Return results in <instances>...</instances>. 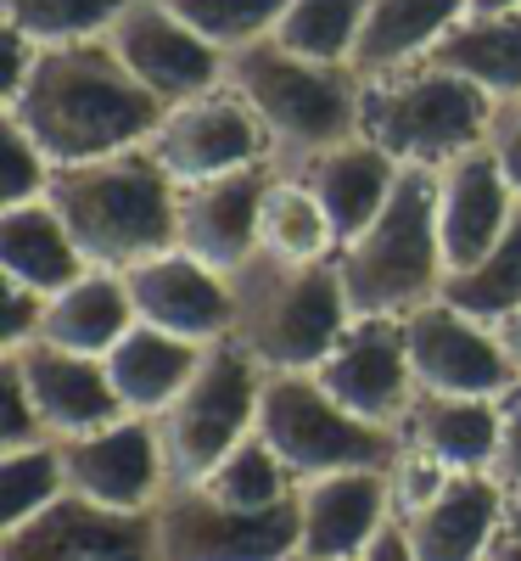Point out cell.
Returning a JSON list of instances; mask_svg holds the SVG:
<instances>
[{"instance_id":"obj_45","label":"cell","mask_w":521,"mask_h":561,"mask_svg":"<svg viewBox=\"0 0 521 561\" xmlns=\"http://www.w3.org/2000/svg\"><path fill=\"white\" fill-rule=\"evenodd\" d=\"M505 534H521V489H505Z\"/></svg>"},{"instance_id":"obj_32","label":"cell","mask_w":521,"mask_h":561,"mask_svg":"<svg viewBox=\"0 0 521 561\" xmlns=\"http://www.w3.org/2000/svg\"><path fill=\"white\" fill-rule=\"evenodd\" d=\"M62 494H68V472H62V444L57 438L0 455V534L34 523L39 511L57 505Z\"/></svg>"},{"instance_id":"obj_40","label":"cell","mask_w":521,"mask_h":561,"mask_svg":"<svg viewBox=\"0 0 521 561\" xmlns=\"http://www.w3.org/2000/svg\"><path fill=\"white\" fill-rule=\"evenodd\" d=\"M488 152L499 158L510 192L521 197V96L494 102V124H488Z\"/></svg>"},{"instance_id":"obj_41","label":"cell","mask_w":521,"mask_h":561,"mask_svg":"<svg viewBox=\"0 0 521 561\" xmlns=\"http://www.w3.org/2000/svg\"><path fill=\"white\" fill-rule=\"evenodd\" d=\"M0 57H7V79H0V102H12L18 90L28 84V73H34V62H39V45L28 39V34H18V28H7L0 34Z\"/></svg>"},{"instance_id":"obj_42","label":"cell","mask_w":521,"mask_h":561,"mask_svg":"<svg viewBox=\"0 0 521 561\" xmlns=\"http://www.w3.org/2000/svg\"><path fill=\"white\" fill-rule=\"evenodd\" d=\"M359 561H420V556L409 550V539H404V523L393 517L382 534H375V539L364 545V556H359Z\"/></svg>"},{"instance_id":"obj_46","label":"cell","mask_w":521,"mask_h":561,"mask_svg":"<svg viewBox=\"0 0 521 561\" xmlns=\"http://www.w3.org/2000/svg\"><path fill=\"white\" fill-rule=\"evenodd\" d=\"M477 18H499V12H521V0H471Z\"/></svg>"},{"instance_id":"obj_44","label":"cell","mask_w":521,"mask_h":561,"mask_svg":"<svg viewBox=\"0 0 521 561\" xmlns=\"http://www.w3.org/2000/svg\"><path fill=\"white\" fill-rule=\"evenodd\" d=\"M488 561H521V534H505V528H499V539H494Z\"/></svg>"},{"instance_id":"obj_8","label":"cell","mask_w":521,"mask_h":561,"mask_svg":"<svg viewBox=\"0 0 521 561\" xmlns=\"http://www.w3.org/2000/svg\"><path fill=\"white\" fill-rule=\"evenodd\" d=\"M253 433L287 460V472L298 483L331 478V472H393V460L404 449L398 433L343 410L314 382V370H275V377H264Z\"/></svg>"},{"instance_id":"obj_17","label":"cell","mask_w":521,"mask_h":561,"mask_svg":"<svg viewBox=\"0 0 521 561\" xmlns=\"http://www.w3.org/2000/svg\"><path fill=\"white\" fill-rule=\"evenodd\" d=\"M124 287L135 304V320L158 325V332H174L185 343H219L230 337V275L197 264L192 253H152L124 270Z\"/></svg>"},{"instance_id":"obj_29","label":"cell","mask_w":521,"mask_h":561,"mask_svg":"<svg viewBox=\"0 0 521 561\" xmlns=\"http://www.w3.org/2000/svg\"><path fill=\"white\" fill-rule=\"evenodd\" d=\"M337 225L320 208V197L287 169L269 174V192L258 208V253L269 259H292V264H314V259H337Z\"/></svg>"},{"instance_id":"obj_5","label":"cell","mask_w":521,"mask_h":561,"mask_svg":"<svg viewBox=\"0 0 521 561\" xmlns=\"http://www.w3.org/2000/svg\"><path fill=\"white\" fill-rule=\"evenodd\" d=\"M354 320H404L409 309L443 298L438 242V169H404L387 208L337 253Z\"/></svg>"},{"instance_id":"obj_24","label":"cell","mask_w":521,"mask_h":561,"mask_svg":"<svg viewBox=\"0 0 521 561\" xmlns=\"http://www.w3.org/2000/svg\"><path fill=\"white\" fill-rule=\"evenodd\" d=\"M465 12H471V0H364L348 68L359 79H375L404 62H420Z\"/></svg>"},{"instance_id":"obj_10","label":"cell","mask_w":521,"mask_h":561,"mask_svg":"<svg viewBox=\"0 0 521 561\" xmlns=\"http://www.w3.org/2000/svg\"><path fill=\"white\" fill-rule=\"evenodd\" d=\"M404 359L420 393H449V399H499L516 388V365L499 343L494 325L460 314L449 298H432L398 320Z\"/></svg>"},{"instance_id":"obj_14","label":"cell","mask_w":521,"mask_h":561,"mask_svg":"<svg viewBox=\"0 0 521 561\" xmlns=\"http://www.w3.org/2000/svg\"><path fill=\"white\" fill-rule=\"evenodd\" d=\"M314 382L343 410H354L359 421H375L387 433L404 427V415L420 393L409 377V359H404L398 320H348L337 348L314 365Z\"/></svg>"},{"instance_id":"obj_19","label":"cell","mask_w":521,"mask_h":561,"mask_svg":"<svg viewBox=\"0 0 521 561\" xmlns=\"http://www.w3.org/2000/svg\"><path fill=\"white\" fill-rule=\"evenodd\" d=\"M404 539L420 561H488L505 528V489L488 472L443 478L426 500L398 511Z\"/></svg>"},{"instance_id":"obj_1","label":"cell","mask_w":521,"mask_h":561,"mask_svg":"<svg viewBox=\"0 0 521 561\" xmlns=\"http://www.w3.org/2000/svg\"><path fill=\"white\" fill-rule=\"evenodd\" d=\"M163 113L169 107L118 62L107 34L73 45H39L28 84L7 102V118H18L57 169L113 158L124 147H147Z\"/></svg>"},{"instance_id":"obj_3","label":"cell","mask_w":521,"mask_h":561,"mask_svg":"<svg viewBox=\"0 0 521 561\" xmlns=\"http://www.w3.org/2000/svg\"><path fill=\"white\" fill-rule=\"evenodd\" d=\"M79 242L90 270H129L152 253L174 248V214H180V185L147 147H124L113 158L68 163L51 174L45 192Z\"/></svg>"},{"instance_id":"obj_43","label":"cell","mask_w":521,"mask_h":561,"mask_svg":"<svg viewBox=\"0 0 521 561\" xmlns=\"http://www.w3.org/2000/svg\"><path fill=\"white\" fill-rule=\"evenodd\" d=\"M494 332H499V343H505V354L516 365V377H521V309H510L505 320H494Z\"/></svg>"},{"instance_id":"obj_13","label":"cell","mask_w":521,"mask_h":561,"mask_svg":"<svg viewBox=\"0 0 521 561\" xmlns=\"http://www.w3.org/2000/svg\"><path fill=\"white\" fill-rule=\"evenodd\" d=\"M0 561H158L152 511H107L79 494L0 534Z\"/></svg>"},{"instance_id":"obj_35","label":"cell","mask_w":521,"mask_h":561,"mask_svg":"<svg viewBox=\"0 0 521 561\" xmlns=\"http://www.w3.org/2000/svg\"><path fill=\"white\" fill-rule=\"evenodd\" d=\"M169 7L192 23L208 45H219V51L230 57V51H242V45H253V39H269L292 0H169Z\"/></svg>"},{"instance_id":"obj_30","label":"cell","mask_w":521,"mask_h":561,"mask_svg":"<svg viewBox=\"0 0 521 561\" xmlns=\"http://www.w3.org/2000/svg\"><path fill=\"white\" fill-rule=\"evenodd\" d=\"M443 298H449L460 314L483 320V325H494V320H505L510 309H521V197H516L510 225L499 230V242H494L477 264H471V270H460V275L443 280Z\"/></svg>"},{"instance_id":"obj_12","label":"cell","mask_w":521,"mask_h":561,"mask_svg":"<svg viewBox=\"0 0 521 561\" xmlns=\"http://www.w3.org/2000/svg\"><path fill=\"white\" fill-rule=\"evenodd\" d=\"M147 152L169 169L174 185H197L213 174H235L269 163V135L264 124L247 113V102L235 96L230 84L208 90V96H192L158 118Z\"/></svg>"},{"instance_id":"obj_33","label":"cell","mask_w":521,"mask_h":561,"mask_svg":"<svg viewBox=\"0 0 521 561\" xmlns=\"http://www.w3.org/2000/svg\"><path fill=\"white\" fill-rule=\"evenodd\" d=\"M359 18H364V0H292L275 39L314 62H348L359 39Z\"/></svg>"},{"instance_id":"obj_26","label":"cell","mask_w":521,"mask_h":561,"mask_svg":"<svg viewBox=\"0 0 521 561\" xmlns=\"http://www.w3.org/2000/svg\"><path fill=\"white\" fill-rule=\"evenodd\" d=\"M84 270L90 264L51 203L0 208V280H23V287L51 298V293L73 287Z\"/></svg>"},{"instance_id":"obj_31","label":"cell","mask_w":521,"mask_h":561,"mask_svg":"<svg viewBox=\"0 0 521 561\" xmlns=\"http://www.w3.org/2000/svg\"><path fill=\"white\" fill-rule=\"evenodd\" d=\"M197 489H208L219 505H235V511H269V505H287L298 494V478L287 472V460L253 433V438L235 444Z\"/></svg>"},{"instance_id":"obj_27","label":"cell","mask_w":521,"mask_h":561,"mask_svg":"<svg viewBox=\"0 0 521 561\" xmlns=\"http://www.w3.org/2000/svg\"><path fill=\"white\" fill-rule=\"evenodd\" d=\"M197 365H202V343H185L174 332H158V325L135 320L107 354V377H113L129 415H158L185 382H192Z\"/></svg>"},{"instance_id":"obj_9","label":"cell","mask_w":521,"mask_h":561,"mask_svg":"<svg viewBox=\"0 0 521 561\" xmlns=\"http://www.w3.org/2000/svg\"><path fill=\"white\" fill-rule=\"evenodd\" d=\"M152 528L158 561H292L303 550L298 494L269 511H235L208 489L185 483L163 489V500L152 505Z\"/></svg>"},{"instance_id":"obj_47","label":"cell","mask_w":521,"mask_h":561,"mask_svg":"<svg viewBox=\"0 0 521 561\" xmlns=\"http://www.w3.org/2000/svg\"><path fill=\"white\" fill-rule=\"evenodd\" d=\"M292 561H320V556H292Z\"/></svg>"},{"instance_id":"obj_36","label":"cell","mask_w":521,"mask_h":561,"mask_svg":"<svg viewBox=\"0 0 521 561\" xmlns=\"http://www.w3.org/2000/svg\"><path fill=\"white\" fill-rule=\"evenodd\" d=\"M0 135H7V169H0V208H23V203H45V192H51V174L57 163L39 152V140L7 118L0 124Z\"/></svg>"},{"instance_id":"obj_4","label":"cell","mask_w":521,"mask_h":561,"mask_svg":"<svg viewBox=\"0 0 521 561\" xmlns=\"http://www.w3.org/2000/svg\"><path fill=\"white\" fill-rule=\"evenodd\" d=\"M230 343L247 348L269 377L275 370H314L348 332V287L337 259H269L253 253L230 270Z\"/></svg>"},{"instance_id":"obj_6","label":"cell","mask_w":521,"mask_h":561,"mask_svg":"<svg viewBox=\"0 0 521 561\" xmlns=\"http://www.w3.org/2000/svg\"><path fill=\"white\" fill-rule=\"evenodd\" d=\"M494 96L438 62H404L364 79V135L404 169H443L471 147H488Z\"/></svg>"},{"instance_id":"obj_21","label":"cell","mask_w":521,"mask_h":561,"mask_svg":"<svg viewBox=\"0 0 521 561\" xmlns=\"http://www.w3.org/2000/svg\"><path fill=\"white\" fill-rule=\"evenodd\" d=\"M510 214H516V192H510V180L488 147H471L465 158L443 163L438 169V242H443L449 275L477 264L499 242Z\"/></svg>"},{"instance_id":"obj_34","label":"cell","mask_w":521,"mask_h":561,"mask_svg":"<svg viewBox=\"0 0 521 561\" xmlns=\"http://www.w3.org/2000/svg\"><path fill=\"white\" fill-rule=\"evenodd\" d=\"M129 0H0L7 28L28 34L34 45H73V39H102Z\"/></svg>"},{"instance_id":"obj_20","label":"cell","mask_w":521,"mask_h":561,"mask_svg":"<svg viewBox=\"0 0 521 561\" xmlns=\"http://www.w3.org/2000/svg\"><path fill=\"white\" fill-rule=\"evenodd\" d=\"M298 517H303V550L320 561H359L364 545L398 517L393 478L387 472H331L298 483Z\"/></svg>"},{"instance_id":"obj_18","label":"cell","mask_w":521,"mask_h":561,"mask_svg":"<svg viewBox=\"0 0 521 561\" xmlns=\"http://www.w3.org/2000/svg\"><path fill=\"white\" fill-rule=\"evenodd\" d=\"M7 359L23 370L28 382V399L45 421V433L57 444L68 438H90L124 421V399L107 377V359H90V354H68V348H51V343H28V348H7Z\"/></svg>"},{"instance_id":"obj_16","label":"cell","mask_w":521,"mask_h":561,"mask_svg":"<svg viewBox=\"0 0 521 561\" xmlns=\"http://www.w3.org/2000/svg\"><path fill=\"white\" fill-rule=\"evenodd\" d=\"M275 163H253L235 174H213L197 185H180V214H174V248L192 253L197 264L230 275L258 253V208L269 192Z\"/></svg>"},{"instance_id":"obj_22","label":"cell","mask_w":521,"mask_h":561,"mask_svg":"<svg viewBox=\"0 0 521 561\" xmlns=\"http://www.w3.org/2000/svg\"><path fill=\"white\" fill-rule=\"evenodd\" d=\"M287 174H298L309 192L320 197V208L331 214V225H337V242L348 248L359 230L387 208L404 163L387 158L370 135H354V140H343V147H331V152H320V158H309V163H298Z\"/></svg>"},{"instance_id":"obj_15","label":"cell","mask_w":521,"mask_h":561,"mask_svg":"<svg viewBox=\"0 0 521 561\" xmlns=\"http://www.w3.org/2000/svg\"><path fill=\"white\" fill-rule=\"evenodd\" d=\"M68 494L107 511H152L169 489V466L152 415H124L113 427L62 444Z\"/></svg>"},{"instance_id":"obj_11","label":"cell","mask_w":521,"mask_h":561,"mask_svg":"<svg viewBox=\"0 0 521 561\" xmlns=\"http://www.w3.org/2000/svg\"><path fill=\"white\" fill-rule=\"evenodd\" d=\"M107 45L163 107H180L224 84V51L208 45L169 0H129L107 28Z\"/></svg>"},{"instance_id":"obj_39","label":"cell","mask_w":521,"mask_h":561,"mask_svg":"<svg viewBox=\"0 0 521 561\" xmlns=\"http://www.w3.org/2000/svg\"><path fill=\"white\" fill-rule=\"evenodd\" d=\"M39 320H45V293L23 287V280H7V298H0V343L28 348L39 337Z\"/></svg>"},{"instance_id":"obj_2","label":"cell","mask_w":521,"mask_h":561,"mask_svg":"<svg viewBox=\"0 0 521 561\" xmlns=\"http://www.w3.org/2000/svg\"><path fill=\"white\" fill-rule=\"evenodd\" d=\"M224 84L269 135V163L298 169L343 140L364 135V79L348 62H314L275 34L224 57Z\"/></svg>"},{"instance_id":"obj_28","label":"cell","mask_w":521,"mask_h":561,"mask_svg":"<svg viewBox=\"0 0 521 561\" xmlns=\"http://www.w3.org/2000/svg\"><path fill=\"white\" fill-rule=\"evenodd\" d=\"M426 62L471 79L477 90H488L494 102L521 96V12H499V18L465 12L432 51H426Z\"/></svg>"},{"instance_id":"obj_23","label":"cell","mask_w":521,"mask_h":561,"mask_svg":"<svg viewBox=\"0 0 521 561\" xmlns=\"http://www.w3.org/2000/svg\"><path fill=\"white\" fill-rule=\"evenodd\" d=\"M398 438H404L409 455L443 466L449 478L488 472V466H494V438H499V410H494V399L415 393Z\"/></svg>"},{"instance_id":"obj_37","label":"cell","mask_w":521,"mask_h":561,"mask_svg":"<svg viewBox=\"0 0 521 561\" xmlns=\"http://www.w3.org/2000/svg\"><path fill=\"white\" fill-rule=\"evenodd\" d=\"M51 433H45V421L28 399V382H23V370L0 354V455L7 449H28V444H45Z\"/></svg>"},{"instance_id":"obj_38","label":"cell","mask_w":521,"mask_h":561,"mask_svg":"<svg viewBox=\"0 0 521 561\" xmlns=\"http://www.w3.org/2000/svg\"><path fill=\"white\" fill-rule=\"evenodd\" d=\"M499 410V438H494V466H488V478L499 489H521V382L505 388L494 399Z\"/></svg>"},{"instance_id":"obj_7","label":"cell","mask_w":521,"mask_h":561,"mask_svg":"<svg viewBox=\"0 0 521 561\" xmlns=\"http://www.w3.org/2000/svg\"><path fill=\"white\" fill-rule=\"evenodd\" d=\"M264 377L269 370L230 337L202 348V365L192 370V382L152 415L163 466H169V489L202 483L235 444L253 438Z\"/></svg>"},{"instance_id":"obj_25","label":"cell","mask_w":521,"mask_h":561,"mask_svg":"<svg viewBox=\"0 0 521 561\" xmlns=\"http://www.w3.org/2000/svg\"><path fill=\"white\" fill-rule=\"evenodd\" d=\"M135 325V304L118 270H84L73 287L45 298V320H39V337L34 343H51L68 354H90V359H107L113 343Z\"/></svg>"}]
</instances>
